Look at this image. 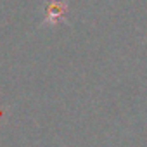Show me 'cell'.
<instances>
[{
    "mask_svg": "<svg viewBox=\"0 0 147 147\" xmlns=\"http://www.w3.org/2000/svg\"><path fill=\"white\" fill-rule=\"evenodd\" d=\"M66 4L61 0H50L47 5V12H45V23L47 24H57L61 21H64L66 16Z\"/></svg>",
    "mask_w": 147,
    "mask_h": 147,
    "instance_id": "6da1fadb",
    "label": "cell"
}]
</instances>
